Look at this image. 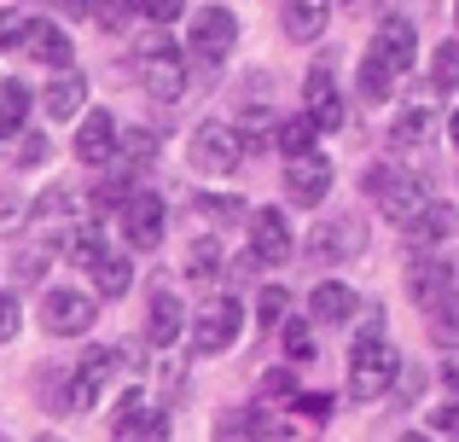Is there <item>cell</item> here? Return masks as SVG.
I'll use <instances>...</instances> for the list:
<instances>
[{
	"label": "cell",
	"instance_id": "obj_31",
	"mask_svg": "<svg viewBox=\"0 0 459 442\" xmlns=\"http://www.w3.org/2000/svg\"><path fill=\"white\" fill-rule=\"evenodd\" d=\"M215 268H221V245L215 238H192V250H186V273L198 285H210L215 280Z\"/></svg>",
	"mask_w": 459,
	"mask_h": 442
},
{
	"label": "cell",
	"instance_id": "obj_10",
	"mask_svg": "<svg viewBox=\"0 0 459 442\" xmlns=\"http://www.w3.org/2000/svg\"><path fill=\"white\" fill-rule=\"evenodd\" d=\"M250 250H256L268 268H280L285 256L297 250V238H291V221H285V210L280 204H268V210H250Z\"/></svg>",
	"mask_w": 459,
	"mask_h": 442
},
{
	"label": "cell",
	"instance_id": "obj_45",
	"mask_svg": "<svg viewBox=\"0 0 459 442\" xmlns=\"http://www.w3.org/2000/svg\"><path fill=\"white\" fill-rule=\"evenodd\" d=\"M180 12H186V0H146V18L152 23H175Z\"/></svg>",
	"mask_w": 459,
	"mask_h": 442
},
{
	"label": "cell",
	"instance_id": "obj_44",
	"mask_svg": "<svg viewBox=\"0 0 459 442\" xmlns=\"http://www.w3.org/2000/svg\"><path fill=\"white\" fill-rule=\"evenodd\" d=\"M18 303H12V297L6 291H0V343H12V338H18Z\"/></svg>",
	"mask_w": 459,
	"mask_h": 442
},
{
	"label": "cell",
	"instance_id": "obj_35",
	"mask_svg": "<svg viewBox=\"0 0 459 442\" xmlns=\"http://www.w3.org/2000/svg\"><path fill=\"white\" fill-rule=\"evenodd\" d=\"M192 210H198V216H210V221H238V216H245V198H221V193H198V198H192Z\"/></svg>",
	"mask_w": 459,
	"mask_h": 442
},
{
	"label": "cell",
	"instance_id": "obj_21",
	"mask_svg": "<svg viewBox=\"0 0 459 442\" xmlns=\"http://www.w3.org/2000/svg\"><path fill=\"white\" fill-rule=\"evenodd\" d=\"M407 233H413L419 245H442V238H454V233H459V210H454V204H442V198H430V204L419 210V221L407 227Z\"/></svg>",
	"mask_w": 459,
	"mask_h": 442
},
{
	"label": "cell",
	"instance_id": "obj_19",
	"mask_svg": "<svg viewBox=\"0 0 459 442\" xmlns=\"http://www.w3.org/2000/svg\"><path fill=\"white\" fill-rule=\"evenodd\" d=\"M308 315L320 320V326H343L349 315H360V297L349 291L343 280H325V285H314V297H308Z\"/></svg>",
	"mask_w": 459,
	"mask_h": 442
},
{
	"label": "cell",
	"instance_id": "obj_1",
	"mask_svg": "<svg viewBox=\"0 0 459 442\" xmlns=\"http://www.w3.org/2000/svg\"><path fill=\"white\" fill-rule=\"evenodd\" d=\"M402 378V355H395L390 338H355V355H349V396L355 402H378L395 390Z\"/></svg>",
	"mask_w": 459,
	"mask_h": 442
},
{
	"label": "cell",
	"instance_id": "obj_2",
	"mask_svg": "<svg viewBox=\"0 0 459 442\" xmlns=\"http://www.w3.org/2000/svg\"><path fill=\"white\" fill-rule=\"evenodd\" d=\"M360 186H367V198H378V210H384L395 227H413L419 210L430 204V198H425V181H413V175L390 169V163H372Z\"/></svg>",
	"mask_w": 459,
	"mask_h": 442
},
{
	"label": "cell",
	"instance_id": "obj_37",
	"mask_svg": "<svg viewBox=\"0 0 459 442\" xmlns=\"http://www.w3.org/2000/svg\"><path fill=\"white\" fill-rule=\"evenodd\" d=\"M23 35H30V18L18 6H0V47H23Z\"/></svg>",
	"mask_w": 459,
	"mask_h": 442
},
{
	"label": "cell",
	"instance_id": "obj_5",
	"mask_svg": "<svg viewBox=\"0 0 459 442\" xmlns=\"http://www.w3.org/2000/svg\"><path fill=\"white\" fill-rule=\"evenodd\" d=\"M93 320H100V303H93L88 291H65V285H53V291L41 297V326L53 332V338H82Z\"/></svg>",
	"mask_w": 459,
	"mask_h": 442
},
{
	"label": "cell",
	"instance_id": "obj_49",
	"mask_svg": "<svg viewBox=\"0 0 459 442\" xmlns=\"http://www.w3.org/2000/svg\"><path fill=\"white\" fill-rule=\"evenodd\" d=\"M58 12H65V18H88L93 0H58Z\"/></svg>",
	"mask_w": 459,
	"mask_h": 442
},
{
	"label": "cell",
	"instance_id": "obj_3",
	"mask_svg": "<svg viewBox=\"0 0 459 442\" xmlns=\"http://www.w3.org/2000/svg\"><path fill=\"white\" fill-rule=\"evenodd\" d=\"M245 152H250V146H245V134H238V128H227V123H198V128H192L186 158H192V169H198V175H233Z\"/></svg>",
	"mask_w": 459,
	"mask_h": 442
},
{
	"label": "cell",
	"instance_id": "obj_4",
	"mask_svg": "<svg viewBox=\"0 0 459 442\" xmlns=\"http://www.w3.org/2000/svg\"><path fill=\"white\" fill-rule=\"evenodd\" d=\"M238 326H245V308H238V297H215V303L198 308V320H192V355H221L238 343Z\"/></svg>",
	"mask_w": 459,
	"mask_h": 442
},
{
	"label": "cell",
	"instance_id": "obj_20",
	"mask_svg": "<svg viewBox=\"0 0 459 442\" xmlns=\"http://www.w3.org/2000/svg\"><path fill=\"white\" fill-rule=\"evenodd\" d=\"M186 332V308H180V297L157 291L152 308H146V343H157V350H169V343Z\"/></svg>",
	"mask_w": 459,
	"mask_h": 442
},
{
	"label": "cell",
	"instance_id": "obj_47",
	"mask_svg": "<svg viewBox=\"0 0 459 442\" xmlns=\"http://www.w3.org/2000/svg\"><path fill=\"white\" fill-rule=\"evenodd\" d=\"M297 413H308V420H325V413H332V396L308 390V396H297Z\"/></svg>",
	"mask_w": 459,
	"mask_h": 442
},
{
	"label": "cell",
	"instance_id": "obj_34",
	"mask_svg": "<svg viewBox=\"0 0 459 442\" xmlns=\"http://www.w3.org/2000/svg\"><path fill=\"white\" fill-rule=\"evenodd\" d=\"M285 315H291V297H285V285H262L256 320H262V326H285Z\"/></svg>",
	"mask_w": 459,
	"mask_h": 442
},
{
	"label": "cell",
	"instance_id": "obj_7",
	"mask_svg": "<svg viewBox=\"0 0 459 442\" xmlns=\"http://www.w3.org/2000/svg\"><path fill=\"white\" fill-rule=\"evenodd\" d=\"M111 437L117 442H169V413L146 408V390H128L111 413Z\"/></svg>",
	"mask_w": 459,
	"mask_h": 442
},
{
	"label": "cell",
	"instance_id": "obj_6",
	"mask_svg": "<svg viewBox=\"0 0 459 442\" xmlns=\"http://www.w3.org/2000/svg\"><path fill=\"white\" fill-rule=\"evenodd\" d=\"M117 367H123V350H88L82 355L76 373H70V413H88L105 396V385L117 378Z\"/></svg>",
	"mask_w": 459,
	"mask_h": 442
},
{
	"label": "cell",
	"instance_id": "obj_53",
	"mask_svg": "<svg viewBox=\"0 0 459 442\" xmlns=\"http://www.w3.org/2000/svg\"><path fill=\"white\" fill-rule=\"evenodd\" d=\"M454 23H459V0H454Z\"/></svg>",
	"mask_w": 459,
	"mask_h": 442
},
{
	"label": "cell",
	"instance_id": "obj_28",
	"mask_svg": "<svg viewBox=\"0 0 459 442\" xmlns=\"http://www.w3.org/2000/svg\"><path fill=\"white\" fill-rule=\"evenodd\" d=\"M23 117H30V88L0 82V134H23Z\"/></svg>",
	"mask_w": 459,
	"mask_h": 442
},
{
	"label": "cell",
	"instance_id": "obj_27",
	"mask_svg": "<svg viewBox=\"0 0 459 442\" xmlns=\"http://www.w3.org/2000/svg\"><path fill=\"white\" fill-rule=\"evenodd\" d=\"M395 76H402V70H395V65H384L378 53H367V58H360V93H367L372 105L395 93Z\"/></svg>",
	"mask_w": 459,
	"mask_h": 442
},
{
	"label": "cell",
	"instance_id": "obj_54",
	"mask_svg": "<svg viewBox=\"0 0 459 442\" xmlns=\"http://www.w3.org/2000/svg\"><path fill=\"white\" fill-rule=\"evenodd\" d=\"M41 442H58V437H41Z\"/></svg>",
	"mask_w": 459,
	"mask_h": 442
},
{
	"label": "cell",
	"instance_id": "obj_38",
	"mask_svg": "<svg viewBox=\"0 0 459 442\" xmlns=\"http://www.w3.org/2000/svg\"><path fill=\"white\" fill-rule=\"evenodd\" d=\"M437 343H459V297L437 303Z\"/></svg>",
	"mask_w": 459,
	"mask_h": 442
},
{
	"label": "cell",
	"instance_id": "obj_11",
	"mask_svg": "<svg viewBox=\"0 0 459 442\" xmlns=\"http://www.w3.org/2000/svg\"><path fill=\"white\" fill-rule=\"evenodd\" d=\"M360 245H367V227H360L355 216H337V221H320L308 238V256L314 262H349L360 256Z\"/></svg>",
	"mask_w": 459,
	"mask_h": 442
},
{
	"label": "cell",
	"instance_id": "obj_22",
	"mask_svg": "<svg viewBox=\"0 0 459 442\" xmlns=\"http://www.w3.org/2000/svg\"><path fill=\"white\" fill-rule=\"evenodd\" d=\"M407 291H413L419 308H437L442 297H448V268H442V262H413V268H407Z\"/></svg>",
	"mask_w": 459,
	"mask_h": 442
},
{
	"label": "cell",
	"instance_id": "obj_24",
	"mask_svg": "<svg viewBox=\"0 0 459 442\" xmlns=\"http://www.w3.org/2000/svg\"><path fill=\"white\" fill-rule=\"evenodd\" d=\"M430 123H437V117H430V100L419 93V100L402 111V123L390 128V140H395V146H407V152H413V146H425V140H430Z\"/></svg>",
	"mask_w": 459,
	"mask_h": 442
},
{
	"label": "cell",
	"instance_id": "obj_41",
	"mask_svg": "<svg viewBox=\"0 0 459 442\" xmlns=\"http://www.w3.org/2000/svg\"><path fill=\"white\" fill-rule=\"evenodd\" d=\"M47 152H53V140H47V134H23V140H18V163H23V169L47 163Z\"/></svg>",
	"mask_w": 459,
	"mask_h": 442
},
{
	"label": "cell",
	"instance_id": "obj_12",
	"mask_svg": "<svg viewBox=\"0 0 459 442\" xmlns=\"http://www.w3.org/2000/svg\"><path fill=\"white\" fill-rule=\"evenodd\" d=\"M117 146H123V128H117L111 111H88V117H82V128H76V158L88 163V169L111 163Z\"/></svg>",
	"mask_w": 459,
	"mask_h": 442
},
{
	"label": "cell",
	"instance_id": "obj_52",
	"mask_svg": "<svg viewBox=\"0 0 459 442\" xmlns=\"http://www.w3.org/2000/svg\"><path fill=\"white\" fill-rule=\"evenodd\" d=\"M402 442H430V437H425V431H407V437H402Z\"/></svg>",
	"mask_w": 459,
	"mask_h": 442
},
{
	"label": "cell",
	"instance_id": "obj_8",
	"mask_svg": "<svg viewBox=\"0 0 459 442\" xmlns=\"http://www.w3.org/2000/svg\"><path fill=\"white\" fill-rule=\"evenodd\" d=\"M325 193H332V158H320V152H303V158H285V198H291V204L314 210Z\"/></svg>",
	"mask_w": 459,
	"mask_h": 442
},
{
	"label": "cell",
	"instance_id": "obj_32",
	"mask_svg": "<svg viewBox=\"0 0 459 442\" xmlns=\"http://www.w3.org/2000/svg\"><path fill=\"white\" fill-rule=\"evenodd\" d=\"M117 152H123L128 169H134V163H152L157 158V134H152V128H123V146H117Z\"/></svg>",
	"mask_w": 459,
	"mask_h": 442
},
{
	"label": "cell",
	"instance_id": "obj_33",
	"mask_svg": "<svg viewBox=\"0 0 459 442\" xmlns=\"http://www.w3.org/2000/svg\"><path fill=\"white\" fill-rule=\"evenodd\" d=\"M430 88H459V41H442L430 58Z\"/></svg>",
	"mask_w": 459,
	"mask_h": 442
},
{
	"label": "cell",
	"instance_id": "obj_26",
	"mask_svg": "<svg viewBox=\"0 0 459 442\" xmlns=\"http://www.w3.org/2000/svg\"><path fill=\"white\" fill-rule=\"evenodd\" d=\"M88 273H93V285H100V297H123L128 285H134V268H128V256H117V250H111V256H100Z\"/></svg>",
	"mask_w": 459,
	"mask_h": 442
},
{
	"label": "cell",
	"instance_id": "obj_50",
	"mask_svg": "<svg viewBox=\"0 0 459 442\" xmlns=\"http://www.w3.org/2000/svg\"><path fill=\"white\" fill-rule=\"evenodd\" d=\"M448 385H454V390H459V361H448Z\"/></svg>",
	"mask_w": 459,
	"mask_h": 442
},
{
	"label": "cell",
	"instance_id": "obj_39",
	"mask_svg": "<svg viewBox=\"0 0 459 442\" xmlns=\"http://www.w3.org/2000/svg\"><path fill=\"white\" fill-rule=\"evenodd\" d=\"M285 355H291V361H308V355H314V338H308V326H303V320H285Z\"/></svg>",
	"mask_w": 459,
	"mask_h": 442
},
{
	"label": "cell",
	"instance_id": "obj_29",
	"mask_svg": "<svg viewBox=\"0 0 459 442\" xmlns=\"http://www.w3.org/2000/svg\"><path fill=\"white\" fill-rule=\"evenodd\" d=\"M314 134H320V123L303 111V117H285L280 123V140H273V146H280L285 158H303V152H314Z\"/></svg>",
	"mask_w": 459,
	"mask_h": 442
},
{
	"label": "cell",
	"instance_id": "obj_36",
	"mask_svg": "<svg viewBox=\"0 0 459 442\" xmlns=\"http://www.w3.org/2000/svg\"><path fill=\"white\" fill-rule=\"evenodd\" d=\"M134 12H146V0H100V23L105 30H123Z\"/></svg>",
	"mask_w": 459,
	"mask_h": 442
},
{
	"label": "cell",
	"instance_id": "obj_9",
	"mask_svg": "<svg viewBox=\"0 0 459 442\" xmlns=\"http://www.w3.org/2000/svg\"><path fill=\"white\" fill-rule=\"evenodd\" d=\"M233 41H238V18L227 6H198L192 12V53L198 58H227L233 53Z\"/></svg>",
	"mask_w": 459,
	"mask_h": 442
},
{
	"label": "cell",
	"instance_id": "obj_16",
	"mask_svg": "<svg viewBox=\"0 0 459 442\" xmlns=\"http://www.w3.org/2000/svg\"><path fill=\"white\" fill-rule=\"evenodd\" d=\"M303 100H308V117H314L320 128H337V123H343V93H337V76H332L325 65H314V70H308Z\"/></svg>",
	"mask_w": 459,
	"mask_h": 442
},
{
	"label": "cell",
	"instance_id": "obj_30",
	"mask_svg": "<svg viewBox=\"0 0 459 442\" xmlns=\"http://www.w3.org/2000/svg\"><path fill=\"white\" fill-rule=\"evenodd\" d=\"M238 134H245L250 152H256V146H273V140H280V117L262 111V105H250V111L238 117Z\"/></svg>",
	"mask_w": 459,
	"mask_h": 442
},
{
	"label": "cell",
	"instance_id": "obj_23",
	"mask_svg": "<svg viewBox=\"0 0 459 442\" xmlns=\"http://www.w3.org/2000/svg\"><path fill=\"white\" fill-rule=\"evenodd\" d=\"M325 0H285V35L291 41H320V30H325Z\"/></svg>",
	"mask_w": 459,
	"mask_h": 442
},
{
	"label": "cell",
	"instance_id": "obj_25",
	"mask_svg": "<svg viewBox=\"0 0 459 442\" xmlns=\"http://www.w3.org/2000/svg\"><path fill=\"white\" fill-rule=\"evenodd\" d=\"M58 250H65L70 262H82V268H93L100 256H111V250H105V233H100V227H65V245H58Z\"/></svg>",
	"mask_w": 459,
	"mask_h": 442
},
{
	"label": "cell",
	"instance_id": "obj_48",
	"mask_svg": "<svg viewBox=\"0 0 459 442\" xmlns=\"http://www.w3.org/2000/svg\"><path fill=\"white\" fill-rule=\"evenodd\" d=\"M12 221H23V198L18 193H0V227H12Z\"/></svg>",
	"mask_w": 459,
	"mask_h": 442
},
{
	"label": "cell",
	"instance_id": "obj_43",
	"mask_svg": "<svg viewBox=\"0 0 459 442\" xmlns=\"http://www.w3.org/2000/svg\"><path fill=\"white\" fill-rule=\"evenodd\" d=\"M430 425H437V431H448V437H459V390H454L448 402H442L437 413H430Z\"/></svg>",
	"mask_w": 459,
	"mask_h": 442
},
{
	"label": "cell",
	"instance_id": "obj_51",
	"mask_svg": "<svg viewBox=\"0 0 459 442\" xmlns=\"http://www.w3.org/2000/svg\"><path fill=\"white\" fill-rule=\"evenodd\" d=\"M448 134H454V146H459V111H454V123H448Z\"/></svg>",
	"mask_w": 459,
	"mask_h": 442
},
{
	"label": "cell",
	"instance_id": "obj_17",
	"mask_svg": "<svg viewBox=\"0 0 459 442\" xmlns=\"http://www.w3.org/2000/svg\"><path fill=\"white\" fill-rule=\"evenodd\" d=\"M140 82H146L152 100H180L186 93V65H180V53H157V58H140Z\"/></svg>",
	"mask_w": 459,
	"mask_h": 442
},
{
	"label": "cell",
	"instance_id": "obj_13",
	"mask_svg": "<svg viewBox=\"0 0 459 442\" xmlns=\"http://www.w3.org/2000/svg\"><path fill=\"white\" fill-rule=\"evenodd\" d=\"M123 238L134 250H157L163 245V198L157 193H134L123 204Z\"/></svg>",
	"mask_w": 459,
	"mask_h": 442
},
{
	"label": "cell",
	"instance_id": "obj_42",
	"mask_svg": "<svg viewBox=\"0 0 459 442\" xmlns=\"http://www.w3.org/2000/svg\"><path fill=\"white\" fill-rule=\"evenodd\" d=\"M65 210H70V193H65V186H53V193H47L41 204H35V221H58Z\"/></svg>",
	"mask_w": 459,
	"mask_h": 442
},
{
	"label": "cell",
	"instance_id": "obj_40",
	"mask_svg": "<svg viewBox=\"0 0 459 442\" xmlns=\"http://www.w3.org/2000/svg\"><path fill=\"white\" fill-rule=\"evenodd\" d=\"M245 431L256 437V442H291V437L280 431V420H273V413H262V408H256V413H250V420H245Z\"/></svg>",
	"mask_w": 459,
	"mask_h": 442
},
{
	"label": "cell",
	"instance_id": "obj_46",
	"mask_svg": "<svg viewBox=\"0 0 459 442\" xmlns=\"http://www.w3.org/2000/svg\"><path fill=\"white\" fill-rule=\"evenodd\" d=\"M262 390H268V396H291L297 390V378H291V367H273L268 378H262Z\"/></svg>",
	"mask_w": 459,
	"mask_h": 442
},
{
	"label": "cell",
	"instance_id": "obj_15",
	"mask_svg": "<svg viewBox=\"0 0 459 442\" xmlns=\"http://www.w3.org/2000/svg\"><path fill=\"white\" fill-rule=\"evenodd\" d=\"M23 53L47 70H70V35L58 30L53 18H30V35H23Z\"/></svg>",
	"mask_w": 459,
	"mask_h": 442
},
{
	"label": "cell",
	"instance_id": "obj_14",
	"mask_svg": "<svg viewBox=\"0 0 459 442\" xmlns=\"http://www.w3.org/2000/svg\"><path fill=\"white\" fill-rule=\"evenodd\" d=\"M372 53H378L384 65H395V70H413V58H419V30H413L407 18H384L378 35H372Z\"/></svg>",
	"mask_w": 459,
	"mask_h": 442
},
{
	"label": "cell",
	"instance_id": "obj_18",
	"mask_svg": "<svg viewBox=\"0 0 459 442\" xmlns=\"http://www.w3.org/2000/svg\"><path fill=\"white\" fill-rule=\"evenodd\" d=\"M41 105H47V117H53V123H65V117H82V105H88V76H82V70H58V76L47 82Z\"/></svg>",
	"mask_w": 459,
	"mask_h": 442
}]
</instances>
